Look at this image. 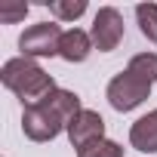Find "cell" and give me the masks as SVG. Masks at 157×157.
<instances>
[{"label": "cell", "instance_id": "obj_1", "mask_svg": "<svg viewBox=\"0 0 157 157\" xmlns=\"http://www.w3.org/2000/svg\"><path fill=\"white\" fill-rule=\"evenodd\" d=\"M0 80H3V86H6L10 93H16V96L22 99L25 108L43 102L52 90H59L56 80H52V74H46L34 59H25V56L10 59L3 68H0Z\"/></svg>", "mask_w": 157, "mask_h": 157}, {"label": "cell", "instance_id": "obj_2", "mask_svg": "<svg viewBox=\"0 0 157 157\" xmlns=\"http://www.w3.org/2000/svg\"><path fill=\"white\" fill-rule=\"evenodd\" d=\"M105 96H108V105H111L114 111L126 114V111L139 108V105L151 96V83L142 80V77H136L132 71H120V74L111 77V83H108Z\"/></svg>", "mask_w": 157, "mask_h": 157}, {"label": "cell", "instance_id": "obj_3", "mask_svg": "<svg viewBox=\"0 0 157 157\" xmlns=\"http://www.w3.org/2000/svg\"><path fill=\"white\" fill-rule=\"evenodd\" d=\"M62 28L56 22H37L31 28L22 31L19 37V49L25 59H52L59 56V46H62Z\"/></svg>", "mask_w": 157, "mask_h": 157}, {"label": "cell", "instance_id": "obj_4", "mask_svg": "<svg viewBox=\"0 0 157 157\" xmlns=\"http://www.w3.org/2000/svg\"><path fill=\"white\" fill-rule=\"evenodd\" d=\"M90 37H93V46L99 52H111L120 46L123 40V16L114 10V6H102L93 19V28H90Z\"/></svg>", "mask_w": 157, "mask_h": 157}, {"label": "cell", "instance_id": "obj_5", "mask_svg": "<svg viewBox=\"0 0 157 157\" xmlns=\"http://www.w3.org/2000/svg\"><path fill=\"white\" fill-rule=\"evenodd\" d=\"M65 126L59 123V117L46 108V105H28L22 111V132L31 139V142H52Z\"/></svg>", "mask_w": 157, "mask_h": 157}, {"label": "cell", "instance_id": "obj_6", "mask_svg": "<svg viewBox=\"0 0 157 157\" xmlns=\"http://www.w3.org/2000/svg\"><path fill=\"white\" fill-rule=\"evenodd\" d=\"M99 139H105V120H102L99 111L83 108L80 114L71 120V126H68V142L80 151V148H86V145H93Z\"/></svg>", "mask_w": 157, "mask_h": 157}, {"label": "cell", "instance_id": "obj_7", "mask_svg": "<svg viewBox=\"0 0 157 157\" xmlns=\"http://www.w3.org/2000/svg\"><path fill=\"white\" fill-rule=\"evenodd\" d=\"M129 145L142 154H157V108L129 126Z\"/></svg>", "mask_w": 157, "mask_h": 157}, {"label": "cell", "instance_id": "obj_8", "mask_svg": "<svg viewBox=\"0 0 157 157\" xmlns=\"http://www.w3.org/2000/svg\"><path fill=\"white\" fill-rule=\"evenodd\" d=\"M40 105H46L56 117H59V123L68 129L71 126V120L77 117V114H80L83 108H80V96H77V93H71V90H52Z\"/></svg>", "mask_w": 157, "mask_h": 157}, {"label": "cell", "instance_id": "obj_9", "mask_svg": "<svg viewBox=\"0 0 157 157\" xmlns=\"http://www.w3.org/2000/svg\"><path fill=\"white\" fill-rule=\"evenodd\" d=\"M93 49H96V46H93V37H90L86 31H80V28H71V31H65V34H62L59 56H62L65 62H86Z\"/></svg>", "mask_w": 157, "mask_h": 157}, {"label": "cell", "instance_id": "obj_10", "mask_svg": "<svg viewBox=\"0 0 157 157\" xmlns=\"http://www.w3.org/2000/svg\"><path fill=\"white\" fill-rule=\"evenodd\" d=\"M126 71H132L136 77H142V80H148L154 86V80H157V52H139V56H132L129 65H126Z\"/></svg>", "mask_w": 157, "mask_h": 157}, {"label": "cell", "instance_id": "obj_11", "mask_svg": "<svg viewBox=\"0 0 157 157\" xmlns=\"http://www.w3.org/2000/svg\"><path fill=\"white\" fill-rule=\"evenodd\" d=\"M136 22H139L142 37L157 43V3H139L136 6Z\"/></svg>", "mask_w": 157, "mask_h": 157}, {"label": "cell", "instance_id": "obj_12", "mask_svg": "<svg viewBox=\"0 0 157 157\" xmlns=\"http://www.w3.org/2000/svg\"><path fill=\"white\" fill-rule=\"evenodd\" d=\"M49 13L59 19V22H74L86 13V0H52L49 3Z\"/></svg>", "mask_w": 157, "mask_h": 157}, {"label": "cell", "instance_id": "obj_13", "mask_svg": "<svg viewBox=\"0 0 157 157\" xmlns=\"http://www.w3.org/2000/svg\"><path fill=\"white\" fill-rule=\"evenodd\" d=\"M77 157H123V148H120L117 142H111V139H99V142L80 148Z\"/></svg>", "mask_w": 157, "mask_h": 157}, {"label": "cell", "instance_id": "obj_14", "mask_svg": "<svg viewBox=\"0 0 157 157\" xmlns=\"http://www.w3.org/2000/svg\"><path fill=\"white\" fill-rule=\"evenodd\" d=\"M25 16H28V3L0 6V22H6V25H13V22H19V19H25Z\"/></svg>", "mask_w": 157, "mask_h": 157}]
</instances>
